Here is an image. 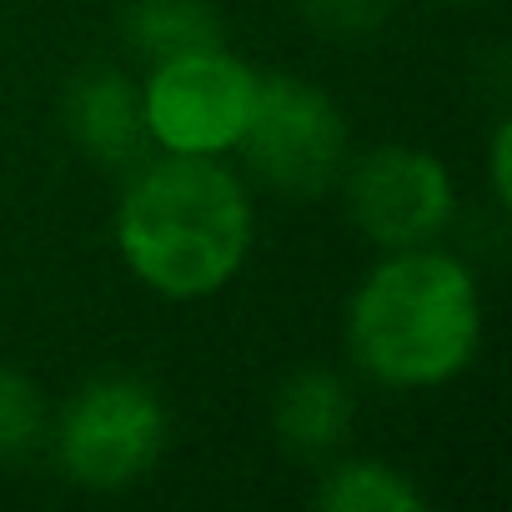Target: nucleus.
<instances>
[{"label":"nucleus","instance_id":"0eeeda50","mask_svg":"<svg viewBox=\"0 0 512 512\" xmlns=\"http://www.w3.org/2000/svg\"><path fill=\"white\" fill-rule=\"evenodd\" d=\"M61 126L71 146L101 171H131L151 156L141 121V81L116 66H86L61 96Z\"/></svg>","mask_w":512,"mask_h":512},{"label":"nucleus","instance_id":"1a4fd4ad","mask_svg":"<svg viewBox=\"0 0 512 512\" xmlns=\"http://www.w3.org/2000/svg\"><path fill=\"white\" fill-rule=\"evenodd\" d=\"M312 502L322 512H422L427 492L412 482V472H402L387 457H327Z\"/></svg>","mask_w":512,"mask_h":512},{"label":"nucleus","instance_id":"9b49d317","mask_svg":"<svg viewBox=\"0 0 512 512\" xmlns=\"http://www.w3.org/2000/svg\"><path fill=\"white\" fill-rule=\"evenodd\" d=\"M51 407L36 377L21 367H0V462H26L46 447Z\"/></svg>","mask_w":512,"mask_h":512},{"label":"nucleus","instance_id":"f257e3e1","mask_svg":"<svg viewBox=\"0 0 512 512\" xmlns=\"http://www.w3.org/2000/svg\"><path fill=\"white\" fill-rule=\"evenodd\" d=\"M121 267L161 302L221 297L256 246V201L226 156L151 151L126 171L111 211Z\"/></svg>","mask_w":512,"mask_h":512},{"label":"nucleus","instance_id":"f03ea898","mask_svg":"<svg viewBox=\"0 0 512 512\" xmlns=\"http://www.w3.org/2000/svg\"><path fill=\"white\" fill-rule=\"evenodd\" d=\"M477 272L442 241L377 251L347 297L342 342L352 367L387 392H437L482 352Z\"/></svg>","mask_w":512,"mask_h":512},{"label":"nucleus","instance_id":"ddd939ff","mask_svg":"<svg viewBox=\"0 0 512 512\" xmlns=\"http://www.w3.org/2000/svg\"><path fill=\"white\" fill-rule=\"evenodd\" d=\"M482 151H487V196L497 206H507L512 201V126L507 121H492Z\"/></svg>","mask_w":512,"mask_h":512},{"label":"nucleus","instance_id":"39448f33","mask_svg":"<svg viewBox=\"0 0 512 512\" xmlns=\"http://www.w3.org/2000/svg\"><path fill=\"white\" fill-rule=\"evenodd\" d=\"M256 81H262V71H256L246 56H236L226 41L146 61L141 121H146L151 151H166V156H231L241 131H246Z\"/></svg>","mask_w":512,"mask_h":512},{"label":"nucleus","instance_id":"f8f14e48","mask_svg":"<svg viewBox=\"0 0 512 512\" xmlns=\"http://www.w3.org/2000/svg\"><path fill=\"white\" fill-rule=\"evenodd\" d=\"M397 11V0H302V16L327 41H367Z\"/></svg>","mask_w":512,"mask_h":512},{"label":"nucleus","instance_id":"423d86ee","mask_svg":"<svg viewBox=\"0 0 512 512\" xmlns=\"http://www.w3.org/2000/svg\"><path fill=\"white\" fill-rule=\"evenodd\" d=\"M337 191H342L347 221L377 251L432 246L457 221V181L447 161L412 141L352 151Z\"/></svg>","mask_w":512,"mask_h":512},{"label":"nucleus","instance_id":"4468645a","mask_svg":"<svg viewBox=\"0 0 512 512\" xmlns=\"http://www.w3.org/2000/svg\"><path fill=\"white\" fill-rule=\"evenodd\" d=\"M447 6H472V0H447Z\"/></svg>","mask_w":512,"mask_h":512},{"label":"nucleus","instance_id":"6e6552de","mask_svg":"<svg viewBox=\"0 0 512 512\" xmlns=\"http://www.w3.org/2000/svg\"><path fill=\"white\" fill-rule=\"evenodd\" d=\"M357 392L332 367H297L272 397V437L297 462H327L347 447Z\"/></svg>","mask_w":512,"mask_h":512},{"label":"nucleus","instance_id":"7ed1b4c3","mask_svg":"<svg viewBox=\"0 0 512 512\" xmlns=\"http://www.w3.org/2000/svg\"><path fill=\"white\" fill-rule=\"evenodd\" d=\"M171 442V407L136 372L86 377L51 417L46 447L61 477L81 492H126L156 472Z\"/></svg>","mask_w":512,"mask_h":512},{"label":"nucleus","instance_id":"20e7f679","mask_svg":"<svg viewBox=\"0 0 512 512\" xmlns=\"http://www.w3.org/2000/svg\"><path fill=\"white\" fill-rule=\"evenodd\" d=\"M236 151L267 191L287 201H317L337 191L352 161V121L317 81L262 71Z\"/></svg>","mask_w":512,"mask_h":512},{"label":"nucleus","instance_id":"9d476101","mask_svg":"<svg viewBox=\"0 0 512 512\" xmlns=\"http://www.w3.org/2000/svg\"><path fill=\"white\" fill-rule=\"evenodd\" d=\"M121 36L136 61H161V56H176L191 46L226 41L211 0H126Z\"/></svg>","mask_w":512,"mask_h":512}]
</instances>
